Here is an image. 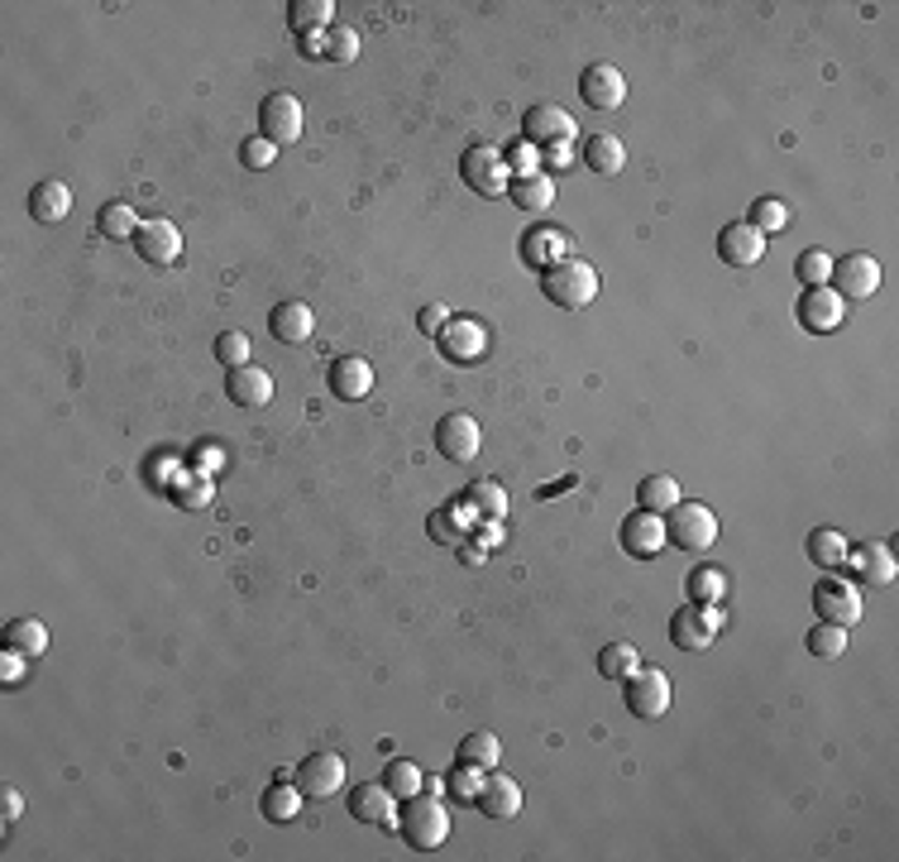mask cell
Instances as JSON below:
<instances>
[{"mask_svg": "<svg viewBox=\"0 0 899 862\" xmlns=\"http://www.w3.org/2000/svg\"><path fill=\"white\" fill-rule=\"evenodd\" d=\"M646 656L632 647V642H607V647L599 652V670H603V680H627L642 670Z\"/></svg>", "mask_w": 899, "mask_h": 862, "instance_id": "8d00e7d4", "label": "cell"}, {"mask_svg": "<svg viewBox=\"0 0 899 862\" xmlns=\"http://www.w3.org/2000/svg\"><path fill=\"white\" fill-rule=\"evenodd\" d=\"M436 340H440V354L454 364H474V360H483V350H489V331H483L474 317H450L446 331Z\"/></svg>", "mask_w": 899, "mask_h": 862, "instance_id": "ac0fdd59", "label": "cell"}, {"mask_svg": "<svg viewBox=\"0 0 899 862\" xmlns=\"http://www.w3.org/2000/svg\"><path fill=\"white\" fill-rule=\"evenodd\" d=\"M666 537L680 546V552H709L717 542V513L709 503H675L670 517H666Z\"/></svg>", "mask_w": 899, "mask_h": 862, "instance_id": "277c9868", "label": "cell"}, {"mask_svg": "<svg viewBox=\"0 0 899 862\" xmlns=\"http://www.w3.org/2000/svg\"><path fill=\"white\" fill-rule=\"evenodd\" d=\"M383 786H388L397 800H412V796H421L426 790V772L412 757H393L388 766H383Z\"/></svg>", "mask_w": 899, "mask_h": 862, "instance_id": "e575fe53", "label": "cell"}, {"mask_svg": "<svg viewBox=\"0 0 899 862\" xmlns=\"http://www.w3.org/2000/svg\"><path fill=\"white\" fill-rule=\"evenodd\" d=\"M483 776H489V772H479V766L460 762V766H454V772L446 776V786H450V796L460 800V805H474V800H479V790H483Z\"/></svg>", "mask_w": 899, "mask_h": 862, "instance_id": "7bdbcfd3", "label": "cell"}, {"mask_svg": "<svg viewBox=\"0 0 899 862\" xmlns=\"http://www.w3.org/2000/svg\"><path fill=\"white\" fill-rule=\"evenodd\" d=\"M259 134L273 144H297L302 134V101L287 91H273L264 96V106H259Z\"/></svg>", "mask_w": 899, "mask_h": 862, "instance_id": "7c38bea8", "label": "cell"}, {"mask_svg": "<svg viewBox=\"0 0 899 862\" xmlns=\"http://www.w3.org/2000/svg\"><path fill=\"white\" fill-rule=\"evenodd\" d=\"M326 58L330 63H354L359 58V30H350V24H330L326 30Z\"/></svg>", "mask_w": 899, "mask_h": 862, "instance_id": "f6af8a7d", "label": "cell"}, {"mask_svg": "<svg viewBox=\"0 0 899 862\" xmlns=\"http://www.w3.org/2000/svg\"><path fill=\"white\" fill-rule=\"evenodd\" d=\"M297 786L307 800H330L344 786V757L340 752H311V757H302Z\"/></svg>", "mask_w": 899, "mask_h": 862, "instance_id": "8fae6325", "label": "cell"}, {"mask_svg": "<svg viewBox=\"0 0 899 862\" xmlns=\"http://www.w3.org/2000/svg\"><path fill=\"white\" fill-rule=\"evenodd\" d=\"M522 140H531L536 149H546V144H570L574 140V116L564 111V106H531L527 116H522Z\"/></svg>", "mask_w": 899, "mask_h": 862, "instance_id": "4fadbf2b", "label": "cell"}, {"mask_svg": "<svg viewBox=\"0 0 899 862\" xmlns=\"http://www.w3.org/2000/svg\"><path fill=\"white\" fill-rule=\"evenodd\" d=\"M862 585L856 580H842V575L827 570L823 585H813V613H819V623H837V628H852L862 623Z\"/></svg>", "mask_w": 899, "mask_h": 862, "instance_id": "3957f363", "label": "cell"}, {"mask_svg": "<svg viewBox=\"0 0 899 862\" xmlns=\"http://www.w3.org/2000/svg\"><path fill=\"white\" fill-rule=\"evenodd\" d=\"M497 542H503V527H497V523L479 532V546H489V552H493V546H497Z\"/></svg>", "mask_w": 899, "mask_h": 862, "instance_id": "db71d44e", "label": "cell"}, {"mask_svg": "<svg viewBox=\"0 0 899 862\" xmlns=\"http://www.w3.org/2000/svg\"><path fill=\"white\" fill-rule=\"evenodd\" d=\"M794 273L804 279V287H823L827 279H833V254L827 250H804L794 259Z\"/></svg>", "mask_w": 899, "mask_h": 862, "instance_id": "ee69618b", "label": "cell"}, {"mask_svg": "<svg viewBox=\"0 0 899 862\" xmlns=\"http://www.w3.org/2000/svg\"><path fill=\"white\" fill-rule=\"evenodd\" d=\"M522 259L546 273V269L564 264V259H574V236L570 230H560V226H536V230L522 236Z\"/></svg>", "mask_w": 899, "mask_h": 862, "instance_id": "9a60e30c", "label": "cell"}, {"mask_svg": "<svg viewBox=\"0 0 899 862\" xmlns=\"http://www.w3.org/2000/svg\"><path fill=\"white\" fill-rule=\"evenodd\" d=\"M507 197L517 201L522 211H546L550 201H556V177H550V173H536V177H512Z\"/></svg>", "mask_w": 899, "mask_h": 862, "instance_id": "4dcf8cb0", "label": "cell"}, {"mask_svg": "<svg viewBox=\"0 0 899 862\" xmlns=\"http://www.w3.org/2000/svg\"><path fill=\"white\" fill-rule=\"evenodd\" d=\"M330 393L344 403H359L373 393V364L364 354H344V360L330 364Z\"/></svg>", "mask_w": 899, "mask_h": 862, "instance_id": "603a6c76", "label": "cell"}, {"mask_svg": "<svg viewBox=\"0 0 899 862\" xmlns=\"http://www.w3.org/2000/svg\"><path fill=\"white\" fill-rule=\"evenodd\" d=\"M479 446H483V432H479V422L469 417V413H446L436 422V450L446 460L454 465H469L479 456Z\"/></svg>", "mask_w": 899, "mask_h": 862, "instance_id": "30bf717a", "label": "cell"}, {"mask_svg": "<svg viewBox=\"0 0 899 862\" xmlns=\"http://www.w3.org/2000/svg\"><path fill=\"white\" fill-rule=\"evenodd\" d=\"M397 833L412 843V848H440L450 839V805L440 796H412L403 800V810H397Z\"/></svg>", "mask_w": 899, "mask_h": 862, "instance_id": "6da1fadb", "label": "cell"}, {"mask_svg": "<svg viewBox=\"0 0 899 862\" xmlns=\"http://www.w3.org/2000/svg\"><path fill=\"white\" fill-rule=\"evenodd\" d=\"M216 360L226 364V369L249 364V336H244V331H220V336H216Z\"/></svg>", "mask_w": 899, "mask_h": 862, "instance_id": "7dc6e473", "label": "cell"}, {"mask_svg": "<svg viewBox=\"0 0 899 862\" xmlns=\"http://www.w3.org/2000/svg\"><path fill=\"white\" fill-rule=\"evenodd\" d=\"M287 24H293L297 34L330 30V24H336V6H330V0H293V6H287Z\"/></svg>", "mask_w": 899, "mask_h": 862, "instance_id": "ab89813d", "label": "cell"}, {"mask_svg": "<svg viewBox=\"0 0 899 862\" xmlns=\"http://www.w3.org/2000/svg\"><path fill=\"white\" fill-rule=\"evenodd\" d=\"M760 236H776V230H785L790 226V207H785L780 197H760V201H752V216H746Z\"/></svg>", "mask_w": 899, "mask_h": 862, "instance_id": "b9f144b4", "label": "cell"}, {"mask_svg": "<svg viewBox=\"0 0 899 862\" xmlns=\"http://www.w3.org/2000/svg\"><path fill=\"white\" fill-rule=\"evenodd\" d=\"M464 503L474 509L479 517H493V523H503V513H507V489L497 484V479H474L469 484V494H464Z\"/></svg>", "mask_w": 899, "mask_h": 862, "instance_id": "74e56055", "label": "cell"}, {"mask_svg": "<svg viewBox=\"0 0 899 862\" xmlns=\"http://www.w3.org/2000/svg\"><path fill=\"white\" fill-rule=\"evenodd\" d=\"M842 652H847V628H837V623H813L809 628V656H819V662H837Z\"/></svg>", "mask_w": 899, "mask_h": 862, "instance_id": "60d3db41", "label": "cell"}, {"mask_svg": "<svg viewBox=\"0 0 899 862\" xmlns=\"http://www.w3.org/2000/svg\"><path fill=\"white\" fill-rule=\"evenodd\" d=\"M273 154H278V144L264 140V134H254V140H244L240 144V159H244V168H268Z\"/></svg>", "mask_w": 899, "mask_h": 862, "instance_id": "c3c4849f", "label": "cell"}, {"mask_svg": "<svg viewBox=\"0 0 899 862\" xmlns=\"http://www.w3.org/2000/svg\"><path fill=\"white\" fill-rule=\"evenodd\" d=\"M460 762L469 766H479V772H493L497 762H503V743H497V733L489 729H479V733H469L460 738Z\"/></svg>", "mask_w": 899, "mask_h": 862, "instance_id": "f35d334b", "label": "cell"}, {"mask_svg": "<svg viewBox=\"0 0 899 862\" xmlns=\"http://www.w3.org/2000/svg\"><path fill=\"white\" fill-rule=\"evenodd\" d=\"M794 317L804 331L813 336H833L842 321H847V303L833 293V287H804V297H799V307H794Z\"/></svg>", "mask_w": 899, "mask_h": 862, "instance_id": "ba28073f", "label": "cell"}, {"mask_svg": "<svg viewBox=\"0 0 899 862\" xmlns=\"http://www.w3.org/2000/svg\"><path fill=\"white\" fill-rule=\"evenodd\" d=\"M426 796H446V776H426Z\"/></svg>", "mask_w": 899, "mask_h": 862, "instance_id": "11a10c76", "label": "cell"}, {"mask_svg": "<svg viewBox=\"0 0 899 862\" xmlns=\"http://www.w3.org/2000/svg\"><path fill=\"white\" fill-rule=\"evenodd\" d=\"M20 815H24V796L15 786H0V819H6V825H15Z\"/></svg>", "mask_w": 899, "mask_h": 862, "instance_id": "816d5d0a", "label": "cell"}, {"mask_svg": "<svg viewBox=\"0 0 899 862\" xmlns=\"http://www.w3.org/2000/svg\"><path fill=\"white\" fill-rule=\"evenodd\" d=\"M350 815L359 825H379V829H397V796L383 782H364L350 790Z\"/></svg>", "mask_w": 899, "mask_h": 862, "instance_id": "d6986e66", "label": "cell"}, {"mask_svg": "<svg viewBox=\"0 0 899 862\" xmlns=\"http://www.w3.org/2000/svg\"><path fill=\"white\" fill-rule=\"evenodd\" d=\"M503 159H507L512 177H536V173H546V168H541V149H536L531 140H517V144H512Z\"/></svg>", "mask_w": 899, "mask_h": 862, "instance_id": "bcb514c9", "label": "cell"}, {"mask_svg": "<svg viewBox=\"0 0 899 862\" xmlns=\"http://www.w3.org/2000/svg\"><path fill=\"white\" fill-rule=\"evenodd\" d=\"M268 331L278 336L283 346H302V340H311L316 317H311L307 303H278L273 307V317H268Z\"/></svg>", "mask_w": 899, "mask_h": 862, "instance_id": "484cf974", "label": "cell"}, {"mask_svg": "<svg viewBox=\"0 0 899 862\" xmlns=\"http://www.w3.org/2000/svg\"><path fill=\"white\" fill-rule=\"evenodd\" d=\"M732 590V575L723 566H699L689 570V594H694V604H723Z\"/></svg>", "mask_w": 899, "mask_h": 862, "instance_id": "d590c367", "label": "cell"}, {"mask_svg": "<svg viewBox=\"0 0 899 862\" xmlns=\"http://www.w3.org/2000/svg\"><path fill=\"white\" fill-rule=\"evenodd\" d=\"M474 517L479 513L469 509V503H446V509L431 513V523H426V527H431V537L440 546H464V532L474 527Z\"/></svg>", "mask_w": 899, "mask_h": 862, "instance_id": "4316f807", "label": "cell"}, {"mask_svg": "<svg viewBox=\"0 0 899 862\" xmlns=\"http://www.w3.org/2000/svg\"><path fill=\"white\" fill-rule=\"evenodd\" d=\"M541 287H546V297H550L556 307L579 312V307H589L593 297H599V269L584 264V259H564V264L546 269Z\"/></svg>", "mask_w": 899, "mask_h": 862, "instance_id": "7a4b0ae2", "label": "cell"}, {"mask_svg": "<svg viewBox=\"0 0 899 862\" xmlns=\"http://www.w3.org/2000/svg\"><path fill=\"white\" fill-rule=\"evenodd\" d=\"M579 96H584V106H593V111H617L627 101V77L613 63H589L584 77H579Z\"/></svg>", "mask_w": 899, "mask_h": 862, "instance_id": "2e32d148", "label": "cell"}, {"mask_svg": "<svg viewBox=\"0 0 899 862\" xmlns=\"http://www.w3.org/2000/svg\"><path fill=\"white\" fill-rule=\"evenodd\" d=\"M717 254H723V264L732 269H752L760 264V254H766V236L752 226V221H732L717 230Z\"/></svg>", "mask_w": 899, "mask_h": 862, "instance_id": "ffe728a7", "label": "cell"}, {"mask_svg": "<svg viewBox=\"0 0 899 862\" xmlns=\"http://www.w3.org/2000/svg\"><path fill=\"white\" fill-rule=\"evenodd\" d=\"M847 560L856 570V585H870V590H885V585H895V575H899V560H895V552L885 542L852 546Z\"/></svg>", "mask_w": 899, "mask_h": 862, "instance_id": "44dd1931", "label": "cell"}, {"mask_svg": "<svg viewBox=\"0 0 899 862\" xmlns=\"http://www.w3.org/2000/svg\"><path fill=\"white\" fill-rule=\"evenodd\" d=\"M259 810H264V819H273V825H293V819L302 815V786L297 782H273L264 790V800H259Z\"/></svg>", "mask_w": 899, "mask_h": 862, "instance_id": "f546056e", "label": "cell"}, {"mask_svg": "<svg viewBox=\"0 0 899 862\" xmlns=\"http://www.w3.org/2000/svg\"><path fill=\"white\" fill-rule=\"evenodd\" d=\"M584 163L599 177H617L622 163H627V144H622L617 134H593V140L584 144Z\"/></svg>", "mask_w": 899, "mask_h": 862, "instance_id": "f1b7e54d", "label": "cell"}, {"mask_svg": "<svg viewBox=\"0 0 899 862\" xmlns=\"http://www.w3.org/2000/svg\"><path fill=\"white\" fill-rule=\"evenodd\" d=\"M454 317V312L446 307V303H426L421 307V317H417V326H421V331L426 336H440V331H446V321Z\"/></svg>", "mask_w": 899, "mask_h": 862, "instance_id": "681fc988", "label": "cell"}, {"mask_svg": "<svg viewBox=\"0 0 899 862\" xmlns=\"http://www.w3.org/2000/svg\"><path fill=\"white\" fill-rule=\"evenodd\" d=\"M627 709L632 719H660L670 709V676L656 666H642L636 676H627Z\"/></svg>", "mask_w": 899, "mask_h": 862, "instance_id": "9c48e42d", "label": "cell"}, {"mask_svg": "<svg viewBox=\"0 0 899 862\" xmlns=\"http://www.w3.org/2000/svg\"><path fill=\"white\" fill-rule=\"evenodd\" d=\"M226 393H230V403H240V407H264L273 399V374L259 364H240L226 374Z\"/></svg>", "mask_w": 899, "mask_h": 862, "instance_id": "cb8c5ba5", "label": "cell"}, {"mask_svg": "<svg viewBox=\"0 0 899 862\" xmlns=\"http://www.w3.org/2000/svg\"><path fill=\"white\" fill-rule=\"evenodd\" d=\"M6 647L20 652V656H30V662H39V656L48 652V628L39 619H15L6 628Z\"/></svg>", "mask_w": 899, "mask_h": 862, "instance_id": "836d02e7", "label": "cell"}, {"mask_svg": "<svg viewBox=\"0 0 899 862\" xmlns=\"http://www.w3.org/2000/svg\"><path fill=\"white\" fill-rule=\"evenodd\" d=\"M144 221L134 216L130 201H106L101 211H96V236L106 240H134V230H140Z\"/></svg>", "mask_w": 899, "mask_h": 862, "instance_id": "d6a6232c", "label": "cell"}, {"mask_svg": "<svg viewBox=\"0 0 899 862\" xmlns=\"http://www.w3.org/2000/svg\"><path fill=\"white\" fill-rule=\"evenodd\" d=\"M723 604H689V609H675L670 619V642L680 652H709L717 633H723Z\"/></svg>", "mask_w": 899, "mask_h": 862, "instance_id": "5b68a950", "label": "cell"}, {"mask_svg": "<svg viewBox=\"0 0 899 862\" xmlns=\"http://www.w3.org/2000/svg\"><path fill=\"white\" fill-rule=\"evenodd\" d=\"M570 163H574V149H570V144H546V149H541V168H546V173H560V168H570Z\"/></svg>", "mask_w": 899, "mask_h": 862, "instance_id": "f907efd6", "label": "cell"}, {"mask_svg": "<svg viewBox=\"0 0 899 862\" xmlns=\"http://www.w3.org/2000/svg\"><path fill=\"white\" fill-rule=\"evenodd\" d=\"M30 216L44 226H58L73 216V187L58 183V177H48V183H34L30 187Z\"/></svg>", "mask_w": 899, "mask_h": 862, "instance_id": "d4e9b609", "label": "cell"}, {"mask_svg": "<svg viewBox=\"0 0 899 862\" xmlns=\"http://www.w3.org/2000/svg\"><path fill=\"white\" fill-rule=\"evenodd\" d=\"M847 552H852V542L842 537L837 527H819V532H809V560H813V566L837 570V566H847Z\"/></svg>", "mask_w": 899, "mask_h": 862, "instance_id": "1f68e13d", "label": "cell"}, {"mask_svg": "<svg viewBox=\"0 0 899 862\" xmlns=\"http://www.w3.org/2000/svg\"><path fill=\"white\" fill-rule=\"evenodd\" d=\"M827 287L842 297V303H856V297H870L880 287V264L876 254L856 250V254H842L833 259V279H827Z\"/></svg>", "mask_w": 899, "mask_h": 862, "instance_id": "52a82bcc", "label": "cell"}, {"mask_svg": "<svg viewBox=\"0 0 899 862\" xmlns=\"http://www.w3.org/2000/svg\"><path fill=\"white\" fill-rule=\"evenodd\" d=\"M522 800H527V796H522V786L493 766V772L483 776V790H479L474 805H479V810L489 815V819H512V815H522Z\"/></svg>", "mask_w": 899, "mask_h": 862, "instance_id": "7402d4cb", "label": "cell"}, {"mask_svg": "<svg viewBox=\"0 0 899 862\" xmlns=\"http://www.w3.org/2000/svg\"><path fill=\"white\" fill-rule=\"evenodd\" d=\"M302 53H307V58H326V30L302 34Z\"/></svg>", "mask_w": 899, "mask_h": 862, "instance_id": "f5cc1de1", "label": "cell"}, {"mask_svg": "<svg viewBox=\"0 0 899 862\" xmlns=\"http://www.w3.org/2000/svg\"><path fill=\"white\" fill-rule=\"evenodd\" d=\"M675 503H680V479L675 474H646L642 489H636V509H646V513L666 517Z\"/></svg>", "mask_w": 899, "mask_h": 862, "instance_id": "83f0119b", "label": "cell"}, {"mask_svg": "<svg viewBox=\"0 0 899 862\" xmlns=\"http://www.w3.org/2000/svg\"><path fill=\"white\" fill-rule=\"evenodd\" d=\"M460 173L479 197H503L512 187V168H507L503 149H493V144H469L464 159H460Z\"/></svg>", "mask_w": 899, "mask_h": 862, "instance_id": "8992f818", "label": "cell"}, {"mask_svg": "<svg viewBox=\"0 0 899 862\" xmlns=\"http://www.w3.org/2000/svg\"><path fill=\"white\" fill-rule=\"evenodd\" d=\"M666 546H670V537H666V517H660V513H646V509L627 513V523H622V552L651 560V556L666 552Z\"/></svg>", "mask_w": 899, "mask_h": 862, "instance_id": "e0dca14e", "label": "cell"}, {"mask_svg": "<svg viewBox=\"0 0 899 862\" xmlns=\"http://www.w3.org/2000/svg\"><path fill=\"white\" fill-rule=\"evenodd\" d=\"M134 250H140L144 264L168 269V264L183 259V230H177L173 221H163V216H154V221H144L140 230H134Z\"/></svg>", "mask_w": 899, "mask_h": 862, "instance_id": "5bb4252c", "label": "cell"}]
</instances>
